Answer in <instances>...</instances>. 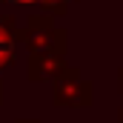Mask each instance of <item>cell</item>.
Here are the masks:
<instances>
[{
  "mask_svg": "<svg viewBox=\"0 0 123 123\" xmlns=\"http://www.w3.org/2000/svg\"><path fill=\"white\" fill-rule=\"evenodd\" d=\"M9 3H20V6L40 3L43 14H49V17H63V14L69 12V3H74V0H9Z\"/></svg>",
  "mask_w": 123,
  "mask_h": 123,
  "instance_id": "cell-5",
  "label": "cell"
},
{
  "mask_svg": "<svg viewBox=\"0 0 123 123\" xmlns=\"http://www.w3.org/2000/svg\"><path fill=\"white\" fill-rule=\"evenodd\" d=\"M52 103L57 109H89L94 103V83L80 74L77 66H69L52 83Z\"/></svg>",
  "mask_w": 123,
  "mask_h": 123,
  "instance_id": "cell-2",
  "label": "cell"
},
{
  "mask_svg": "<svg viewBox=\"0 0 123 123\" xmlns=\"http://www.w3.org/2000/svg\"><path fill=\"white\" fill-rule=\"evenodd\" d=\"M17 43H20V26H17V20L12 14H0V72H6L9 66H14Z\"/></svg>",
  "mask_w": 123,
  "mask_h": 123,
  "instance_id": "cell-4",
  "label": "cell"
},
{
  "mask_svg": "<svg viewBox=\"0 0 123 123\" xmlns=\"http://www.w3.org/2000/svg\"><path fill=\"white\" fill-rule=\"evenodd\" d=\"M66 29L55 26L49 14H29L20 26V43H26L29 55H66Z\"/></svg>",
  "mask_w": 123,
  "mask_h": 123,
  "instance_id": "cell-1",
  "label": "cell"
},
{
  "mask_svg": "<svg viewBox=\"0 0 123 123\" xmlns=\"http://www.w3.org/2000/svg\"><path fill=\"white\" fill-rule=\"evenodd\" d=\"M117 123H123V106H120V112H117Z\"/></svg>",
  "mask_w": 123,
  "mask_h": 123,
  "instance_id": "cell-8",
  "label": "cell"
},
{
  "mask_svg": "<svg viewBox=\"0 0 123 123\" xmlns=\"http://www.w3.org/2000/svg\"><path fill=\"white\" fill-rule=\"evenodd\" d=\"M14 123H40V120H37V117H17Z\"/></svg>",
  "mask_w": 123,
  "mask_h": 123,
  "instance_id": "cell-6",
  "label": "cell"
},
{
  "mask_svg": "<svg viewBox=\"0 0 123 123\" xmlns=\"http://www.w3.org/2000/svg\"><path fill=\"white\" fill-rule=\"evenodd\" d=\"M117 83H120V97H123V69L117 72Z\"/></svg>",
  "mask_w": 123,
  "mask_h": 123,
  "instance_id": "cell-7",
  "label": "cell"
},
{
  "mask_svg": "<svg viewBox=\"0 0 123 123\" xmlns=\"http://www.w3.org/2000/svg\"><path fill=\"white\" fill-rule=\"evenodd\" d=\"M0 103H3V80H0Z\"/></svg>",
  "mask_w": 123,
  "mask_h": 123,
  "instance_id": "cell-9",
  "label": "cell"
},
{
  "mask_svg": "<svg viewBox=\"0 0 123 123\" xmlns=\"http://www.w3.org/2000/svg\"><path fill=\"white\" fill-rule=\"evenodd\" d=\"M69 69L66 55H29L26 63V77L31 83H55L63 72Z\"/></svg>",
  "mask_w": 123,
  "mask_h": 123,
  "instance_id": "cell-3",
  "label": "cell"
}]
</instances>
